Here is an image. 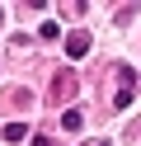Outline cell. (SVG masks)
<instances>
[{
  "mask_svg": "<svg viewBox=\"0 0 141 146\" xmlns=\"http://www.w3.org/2000/svg\"><path fill=\"white\" fill-rule=\"evenodd\" d=\"M24 137H28L24 123H9V127H5V141H24Z\"/></svg>",
  "mask_w": 141,
  "mask_h": 146,
  "instance_id": "cell-3",
  "label": "cell"
},
{
  "mask_svg": "<svg viewBox=\"0 0 141 146\" xmlns=\"http://www.w3.org/2000/svg\"><path fill=\"white\" fill-rule=\"evenodd\" d=\"M99 146H108V141H99Z\"/></svg>",
  "mask_w": 141,
  "mask_h": 146,
  "instance_id": "cell-5",
  "label": "cell"
},
{
  "mask_svg": "<svg viewBox=\"0 0 141 146\" xmlns=\"http://www.w3.org/2000/svg\"><path fill=\"white\" fill-rule=\"evenodd\" d=\"M66 52H71V61H80L85 52H89V33H71V38H66Z\"/></svg>",
  "mask_w": 141,
  "mask_h": 146,
  "instance_id": "cell-1",
  "label": "cell"
},
{
  "mask_svg": "<svg viewBox=\"0 0 141 146\" xmlns=\"http://www.w3.org/2000/svg\"><path fill=\"white\" fill-rule=\"evenodd\" d=\"M33 146H52V141H47V137H33Z\"/></svg>",
  "mask_w": 141,
  "mask_h": 146,
  "instance_id": "cell-4",
  "label": "cell"
},
{
  "mask_svg": "<svg viewBox=\"0 0 141 146\" xmlns=\"http://www.w3.org/2000/svg\"><path fill=\"white\" fill-rule=\"evenodd\" d=\"M61 127H66V132H80V127H85V118L75 113V108H66V113H61Z\"/></svg>",
  "mask_w": 141,
  "mask_h": 146,
  "instance_id": "cell-2",
  "label": "cell"
}]
</instances>
